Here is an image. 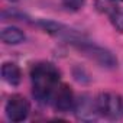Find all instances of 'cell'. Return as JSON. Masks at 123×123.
I'll return each mask as SVG.
<instances>
[{"label": "cell", "instance_id": "cell-1", "mask_svg": "<svg viewBox=\"0 0 123 123\" xmlns=\"http://www.w3.org/2000/svg\"><path fill=\"white\" fill-rule=\"evenodd\" d=\"M33 96L39 103H48L58 87L59 71L49 62H39L31 70Z\"/></svg>", "mask_w": 123, "mask_h": 123}, {"label": "cell", "instance_id": "cell-2", "mask_svg": "<svg viewBox=\"0 0 123 123\" xmlns=\"http://www.w3.org/2000/svg\"><path fill=\"white\" fill-rule=\"evenodd\" d=\"M97 111L109 119L123 117V97L113 93H103L96 98Z\"/></svg>", "mask_w": 123, "mask_h": 123}, {"label": "cell", "instance_id": "cell-3", "mask_svg": "<svg viewBox=\"0 0 123 123\" xmlns=\"http://www.w3.org/2000/svg\"><path fill=\"white\" fill-rule=\"evenodd\" d=\"M29 101L20 94L12 96L6 103V114L12 122L25 120L29 114Z\"/></svg>", "mask_w": 123, "mask_h": 123}, {"label": "cell", "instance_id": "cell-4", "mask_svg": "<svg viewBox=\"0 0 123 123\" xmlns=\"http://www.w3.org/2000/svg\"><path fill=\"white\" fill-rule=\"evenodd\" d=\"M78 48H80L86 55H88L90 58H93L94 61H97L98 64H101L103 67L111 68V67H114V65L117 64L116 58H114L109 51H106L104 48H100V46H97V45H91V43H87V42L78 43Z\"/></svg>", "mask_w": 123, "mask_h": 123}, {"label": "cell", "instance_id": "cell-5", "mask_svg": "<svg viewBox=\"0 0 123 123\" xmlns=\"http://www.w3.org/2000/svg\"><path fill=\"white\" fill-rule=\"evenodd\" d=\"M52 98H54L55 109L61 113H67L73 107V93L68 88V86H65V84L56 87Z\"/></svg>", "mask_w": 123, "mask_h": 123}, {"label": "cell", "instance_id": "cell-6", "mask_svg": "<svg viewBox=\"0 0 123 123\" xmlns=\"http://www.w3.org/2000/svg\"><path fill=\"white\" fill-rule=\"evenodd\" d=\"M2 77L3 80L10 84V86H18L20 83V78H22V74H20V70L16 64H10V62H6L3 64L2 67Z\"/></svg>", "mask_w": 123, "mask_h": 123}, {"label": "cell", "instance_id": "cell-7", "mask_svg": "<svg viewBox=\"0 0 123 123\" xmlns=\"http://www.w3.org/2000/svg\"><path fill=\"white\" fill-rule=\"evenodd\" d=\"M2 41L9 45H18L25 41V33L18 28H5L2 31Z\"/></svg>", "mask_w": 123, "mask_h": 123}, {"label": "cell", "instance_id": "cell-8", "mask_svg": "<svg viewBox=\"0 0 123 123\" xmlns=\"http://www.w3.org/2000/svg\"><path fill=\"white\" fill-rule=\"evenodd\" d=\"M109 13H110V20H111L113 26H114L119 32H123V12L119 10L116 6H113V7L109 10Z\"/></svg>", "mask_w": 123, "mask_h": 123}, {"label": "cell", "instance_id": "cell-9", "mask_svg": "<svg viewBox=\"0 0 123 123\" xmlns=\"http://www.w3.org/2000/svg\"><path fill=\"white\" fill-rule=\"evenodd\" d=\"M62 3L70 10H78L80 7H83L84 0H62Z\"/></svg>", "mask_w": 123, "mask_h": 123}, {"label": "cell", "instance_id": "cell-10", "mask_svg": "<svg viewBox=\"0 0 123 123\" xmlns=\"http://www.w3.org/2000/svg\"><path fill=\"white\" fill-rule=\"evenodd\" d=\"M9 2H18V0H9Z\"/></svg>", "mask_w": 123, "mask_h": 123}]
</instances>
